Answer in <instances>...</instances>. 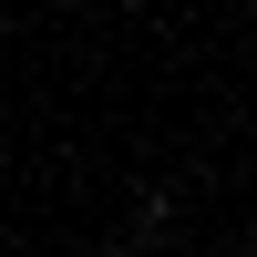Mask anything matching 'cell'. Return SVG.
Segmentation results:
<instances>
[]
</instances>
